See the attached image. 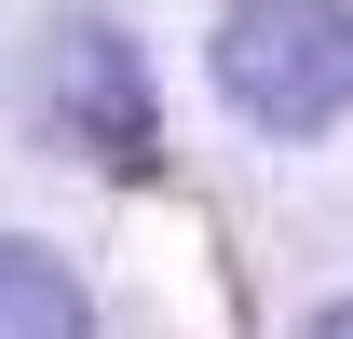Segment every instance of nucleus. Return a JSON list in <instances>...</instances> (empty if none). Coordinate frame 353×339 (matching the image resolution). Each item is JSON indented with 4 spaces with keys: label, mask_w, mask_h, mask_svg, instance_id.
Returning <instances> with one entry per match:
<instances>
[{
    "label": "nucleus",
    "mask_w": 353,
    "mask_h": 339,
    "mask_svg": "<svg viewBox=\"0 0 353 339\" xmlns=\"http://www.w3.org/2000/svg\"><path fill=\"white\" fill-rule=\"evenodd\" d=\"M204 68H218L231 123L326 136L353 109V0H231L218 41H204Z\"/></svg>",
    "instance_id": "nucleus-1"
},
{
    "label": "nucleus",
    "mask_w": 353,
    "mask_h": 339,
    "mask_svg": "<svg viewBox=\"0 0 353 339\" xmlns=\"http://www.w3.org/2000/svg\"><path fill=\"white\" fill-rule=\"evenodd\" d=\"M28 109H41V136L68 150V163H95V176H150V163H163L150 54H136V28H109V14H54V28H41Z\"/></svg>",
    "instance_id": "nucleus-2"
},
{
    "label": "nucleus",
    "mask_w": 353,
    "mask_h": 339,
    "mask_svg": "<svg viewBox=\"0 0 353 339\" xmlns=\"http://www.w3.org/2000/svg\"><path fill=\"white\" fill-rule=\"evenodd\" d=\"M0 339H95L82 271H68L54 245H0Z\"/></svg>",
    "instance_id": "nucleus-3"
},
{
    "label": "nucleus",
    "mask_w": 353,
    "mask_h": 339,
    "mask_svg": "<svg viewBox=\"0 0 353 339\" xmlns=\"http://www.w3.org/2000/svg\"><path fill=\"white\" fill-rule=\"evenodd\" d=\"M299 339H353V298H326V312H312V326Z\"/></svg>",
    "instance_id": "nucleus-4"
}]
</instances>
